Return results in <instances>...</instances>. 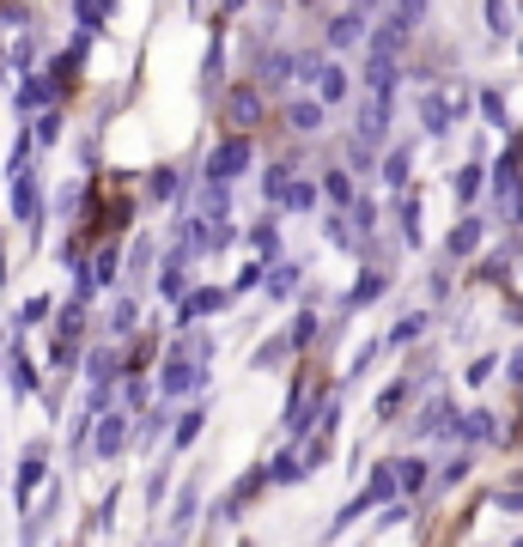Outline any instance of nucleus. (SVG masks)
<instances>
[{
	"label": "nucleus",
	"instance_id": "1",
	"mask_svg": "<svg viewBox=\"0 0 523 547\" xmlns=\"http://www.w3.org/2000/svg\"><path fill=\"white\" fill-rule=\"evenodd\" d=\"M201 365H213V335H183V341L171 347L165 371H159V396H165V402L195 396V389L207 383V371H201Z\"/></svg>",
	"mask_w": 523,
	"mask_h": 547
},
{
	"label": "nucleus",
	"instance_id": "2",
	"mask_svg": "<svg viewBox=\"0 0 523 547\" xmlns=\"http://www.w3.org/2000/svg\"><path fill=\"white\" fill-rule=\"evenodd\" d=\"M426 19V7H390L384 13V25L371 31V43H365V55H384V61H396L402 55V43L414 37V25Z\"/></svg>",
	"mask_w": 523,
	"mask_h": 547
},
{
	"label": "nucleus",
	"instance_id": "3",
	"mask_svg": "<svg viewBox=\"0 0 523 547\" xmlns=\"http://www.w3.org/2000/svg\"><path fill=\"white\" fill-rule=\"evenodd\" d=\"M396 493H402V481H396V462H384L378 475H371V487H365L359 499H347V505H341V517H335V535H347V529H353V523L371 511V505H384V499L396 505Z\"/></svg>",
	"mask_w": 523,
	"mask_h": 547
},
{
	"label": "nucleus",
	"instance_id": "4",
	"mask_svg": "<svg viewBox=\"0 0 523 547\" xmlns=\"http://www.w3.org/2000/svg\"><path fill=\"white\" fill-rule=\"evenodd\" d=\"M250 171V140L244 134H232V140H219L213 152H207V183H219V189H232L238 177Z\"/></svg>",
	"mask_w": 523,
	"mask_h": 547
},
{
	"label": "nucleus",
	"instance_id": "5",
	"mask_svg": "<svg viewBox=\"0 0 523 547\" xmlns=\"http://www.w3.org/2000/svg\"><path fill=\"white\" fill-rule=\"evenodd\" d=\"M226 122H232L238 134L262 122V86H256V80H244V86H232V98H226Z\"/></svg>",
	"mask_w": 523,
	"mask_h": 547
},
{
	"label": "nucleus",
	"instance_id": "6",
	"mask_svg": "<svg viewBox=\"0 0 523 547\" xmlns=\"http://www.w3.org/2000/svg\"><path fill=\"white\" fill-rule=\"evenodd\" d=\"M7 177H13V213H19L25 225H37V219H43V201H37V171H31V165H13Z\"/></svg>",
	"mask_w": 523,
	"mask_h": 547
},
{
	"label": "nucleus",
	"instance_id": "7",
	"mask_svg": "<svg viewBox=\"0 0 523 547\" xmlns=\"http://www.w3.org/2000/svg\"><path fill=\"white\" fill-rule=\"evenodd\" d=\"M122 444H128V414H122V408L98 414V426H92V450L110 462V456H122Z\"/></svg>",
	"mask_w": 523,
	"mask_h": 547
},
{
	"label": "nucleus",
	"instance_id": "8",
	"mask_svg": "<svg viewBox=\"0 0 523 547\" xmlns=\"http://www.w3.org/2000/svg\"><path fill=\"white\" fill-rule=\"evenodd\" d=\"M298 73H311V80H317V104H341V98H347V67H335V61H305Z\"/></svg>",
	"mask_w": 523,
	"mask_h": 547
},
{
	"label": "nucleus",
	"instance_id": "9",
	"mask_svg": "<svg viewBox=\"0 0 523 547\" xmlns=\"http://www.w3.org/2000/svg\"><path fill=\"white\" fill-rule=\"evenodd\" d=\"M359 37L371 43V13H365V7H359V13H335V19H329V49H353Z\"/></svg>",
	"mask_w": 523,
	"mask_h": 547
},
{
	"label": "nucleus",
	"instance_id": "10",
	"mask_svg": "<svg viewBox=\"0 0 523 547\" xmlns=\"http://www.w3.org/2000/svg\"><path fill=\"white\" fill-rule=\"evenodd\" d=\"M55 98H61V80H55V73H31V80L13 92V104H19V110H49Z\"/></svg>",
	"mask_w": 523,
	"mask_h": 547
},
{
	"label": "nucleus",
	"instance_id": "11",
	"mask_svg": "<svg viewBox=\"0 0 523 547\" xmlns=\"http://www.w3.org/2000/svg\"><path fill=\"white\" fill-rule=\"evenodd\" d=\"M457 116H463V110H457L451 98H438V92H426V98H420V122H426V134H451V128H457Z\"/></svg>",
	"mask_w": 523,
	"mask_h": 547
},
{
	"label": "nucleus",
	"instance_id": "12",
	"mask_svg": "<svg viewBox=\"0 0 523 547\" xmlns=\"http://www.w3.org/2000/svg\"><path fill=\"white\" fill-rule=\"evenodd\" d=\"M219 304H226V292H213V286H201V292H189V298L177 304V329H195V323L207 317V310H219Z\"/></svg>",
	"mask_w": 523,
	"mask_h": 547
},
{
	"label": "nucleus",
	"instance_id": "13",
	"mask_svg": "<svg viewBox=\"0 0 523 547\" xmlns=\"http://www.w3.org/2000/svg\"><path fill=\"white\" fill-rule=\"evenodd\" d=\"M432 432H451V438H457V420H451V402H444V396L426 402L420 420H414V438H432Z\"/></svg>",
	"mask_w": 523,
	"mask_h": 547
},
{
	"label": "nucleus",
	"instance_id": "14",
	"mask_svg": "<svg viewBox=\"0 0 523 547\" xmlns=\"http://www.w3.org/2000/svg\"><path fill=\"white\" fill-rule=\"evenodd\" d=\"M286 122H292V134H317L323 128V104L317 98H292L286 104Z\"/></svg>",
	"mask_w": 523,
	"mask_h": 547
},
{
	"label": "nucleus",
	"instance_id": "15",
	"mask_svg": "<svg viewBox=\"0 0 523 547\" xmlns=\"http://www.w3.org/2000/svg\"><path fill=\"white\" fill-rule=\"evenodd\" d=\"M384 292H390V274H378V268H371V274H359V280H353L347 304H353V310H365V304H378Z\"/></svg>",
	"mask_w": 523,
	"mask_h": 547
},
{
	"label": "nucleus",
	"instance_id": "16",
	"mask_svg": "<svg viewBox=\"0 0 523 547\" xmlns=\"http://www.w3.org/2000/svg\"><path fill=\"white\" fill-rule=\"evenodd\" d=\"M481 238H487V225H481V219H463V225L451 231V244H444V250L463 262V256H475V250H481Z\"/></svg>",
	"mask_w": 523,
	"mask_h": 547
},
{
	"label": "nucleus",
	"instance_id": "17",
	"mask_svg": "<svg viewBox=\"0 0 523 547\" xmlns=\"http://www.w3.org/2000/svg\"><path fill=\"white\" fill-rule=\"evenodd\" d=\"M408 171H414V146H390L384 152V183L390 189H408Z\"/></svg>",
	"mask_w": 523,
	"mask_h": 547
},
{
	"label": "nucleus",
	"instance_id": "18",
	"mask_svg": "<svg viewBox=\"0 0 523 547\" xmlns=\"http://www.w3.org/2000/svg\"><path fill=\"white\" fill-rule=\"evenodd\" d=\"M292 353H298V347H292V335H274V341H262V347H256V359H250V365H256V371H274V365H286Z\"/></svg>",
	"mask_w": 523,
	"mask_h": 547
},
{
	"label": "nucleus",
	"instance_id": "19",
	"mask_svg": "<svg viewBox=\"0 0 523 547\" xmlns=\"http://www.w3.org/2000/svg\"><path fill=\"white\" fill-rule=\"evenodd\" d=\"M457 432H463L469 444H487V438H499V426H493V414H487V408H475V414H463V420H457Z\"/></svg>",
	"mask_w": 523,
	"mask_h": 547
},
{
	"label": "nucleus",
	"instance_id": "20",
	"mask_svg": "<svg viewBox=\"0 0 523 547\" xmlns=\"http://www.w3.org/2000/svg\"><path fill=\"white\" fill-rule=\"evenodd\" d=\"M250 250H256L262 262H274V256H280V231H274V219H262V225H250Z\"/></svg>",
	"mask_w": 523,
	"mask_h": 547
},
{
	"label": "nucleus",
	"instance_id": "21",
	"mask_svg": "<svg viewBox=\"0 0 523 547\" xmlns=\"http://www.w3.org/2000/svg\"><path fill=\"white\" fill-rule=\"evenodd\" d=\"M426 323H432L426 310H408V317H402V323L390 329V347H408V341H420V335H426Z\"/></svg>",
	"mask_w": 523,
	"mask_h": 547
},
{
	"label": "nucleus",
	"instance_id": "22",
	"mask_svg": "<svg viewBox=\"0 0 523 547\" xmlns=\"http://www.w3.org/2000/svg\"><path fill=\"white\" fill-rule=\"evenodd\" d=\"M7 383H13V396H31V389H37V365H31L25 353H13V365H7Z\"/></svg>",
	"mask_w": 523,
	"mask_h": 547
},
{
	"label": "nucleus",
	"instance_id": "23",
	"mask_svg": "<svg viewBox=\"0 0 523 547\" xmlns=\"http://www.w3.org/2000/svg\"><path fill=\"white\" fill-rule=\"evenodd\" d=\"M292 183H298V177H292V171H286V165H274V171H268V177H262V195H268V201H274V207H286V195H292Z\"/></svg>",
	"mask_w": 523,
	"mask_h": 547
},
{
	"label": "nucleus",
	"instance_id": "24",
	"mask_svg": "<svg viewBox=\"0 0 523 547\" xmlns=\"http://www.w3.org/2000/svg\"><path fill=\"white\" fill-rule=\"evenodd\" d=\"M323 195H329L335 207H347V213H353V201H359V195H353V177H347V171H329V177H323Z\"/></svg>",
	"mask_w": 523,
	"mask_h": 547
},
{
	"label": "nucleus",
	"instance_id": "25",
	"mask_svg": "<svg viewBox=\"0 0 523 547\" xmlns=\"http://www.w3.org/2000/svg\"><path fill=\"white\" fill-rule=\"evenodd\" d=\"M183 262H189V256H177V250H171V262H165V274H159V292H165V298H177V304H183V286H189V280H183Z\"/></svg>",
	"mask_w": 523,
	"mask_h": 547
},
{
	"label": "nucleus",
	"instance_id": "26",
	"mask_svg": "<svg viewBox=\"0 0 523 547\" xmlns=\"http://www.w3.org/2000/svg\"><path fill=\"white\" fill-rule=\"evenodd\" d=\"M292 292H298V268H292V262L268 268V298H292Z\"/></svg>",
	"mask_w": 523,
	"mask_h": 547
},
{
	"label": "nucleus",
	"instance_id": "27",
	"mask_svg": "<svg viewBox=\"0 0 523 547\" xmlns=\"http://www.w3.org/2000/svg\"><path fill=\"white\" fill-rule=\"evenodd\" d=\"M37 481H43V456H25V468H19V481H13V499H19V505H25V499H31V487H37Z\"/></svg>",
	"mask_w": 523,
	"mask_h": 547
},
{
	"label": "nucleus",
	"instance_id": "28",
	"mask_svg": "<svg viewBox=\"0 0 523 547\" xmlns=\"http://www.w3.org/2000/svg\"><path fill=\"white\" fill-rule=\"evenodd\" d=\"M396 225H402V238H408V244H420V201H414V195H402Z\"/></svg>",
	"mask_w": 523,
	"mask_h": 547
},
{
	"label": "nucleus",
	"instance_id": "29",
	"mask_svg": "<svg viewBox=\"0 0 523 547\" xmlns=\"http://www.w3.org/2000/svg\"><path fill=\"white\" fill-rule=\"evenodd\" d=\"M493 195H499V201H517V159H499V171H493Z\"/></svg>",
	"mask_w": 523,
	"mask_h": 547
},
{
	"label": "nucleus",
	"instance_id": "30",
	"mask_svg": "<svg viewBox=\"0 0 523 547\" xmlns=\"http://www.w3.org/2000/svg\"><path fill=\"white\" fill-rule=\"evenodd\" d=\"M201 426H207V414H201V408H189V414L177 420V432H171V444H177V450H183V444H195V438H201Z\"/></svg>",
	"mask_w": 523,
	"mask_h": 547
},
{
	"label": "nucleus",
	"instance_id": "31",
	"mask_svg": "<svg viewBox=\"0 0 523 547\" xmlns=\"http://www.w3.org/2000/svg\"><path fill=\"white\" fill-rule=\"evenodd\" d=\"M292 67H305V61H292V55H268V61H262V80H256V86H280Z\"/></svg>",
	"mask_w": 523,
	"mask_h": 547
},
{
	"label": "nucleus",
	"instance_id": "32",
	"mask_svg": "<svg viewBox=\"0 0 523 547\" xmlns=\"http://www.w3.org/2000/svg\"><path fill=\"white\" fill-rule=\"evenodd\" d=\"M396 481H402V493H420V487H426V462H420V456L396 462Z\"/></svg>",
	"mask_w": 523,
	"mask_h": 547
},
{
	"label": "nucleus",
	"instance_id": "33",
	"mask_svg": "<svg viewBox=\"0 0 523 547\" xmlns=\"http://www.w3.org/2000/svg\"><path fill=\"white\" fill-rule=\"evenodd\" d=\"M317 195H323L317 183H305V177H298V183H292V195H286V207H292V213H311V207H317Z\"/></svg>",
	"mask_w": 523,
	"mask_h": 547
},
{
	"label": "nucleus",
	"instance_id": "34",
	"mask_svg": "<svg viewBox=\"0 0 523 547\" xmlns=\"http://www.w3.org/2000/svg\"><path fill=\"white\" fill-rule=\"evenodd\" d=\"M195 505H201V487H183V499H177V517H171V529H177V535L195 523Z\"/></svg>",
	"mask_w": 523,
	"mask_h": 547
},
{
	"label": "nucleus",
	"instance_id": "35",
	"mask_svg": "<svg viewBox=\"0 0 523 547\" xmlns=\"http://www.w3.org/2000/svg\"><path fill=\"white\" fill-rule=\"evenodd\" d=\"M481 177H487L481 165H469V171H457V177H451V183H457V201H475V195H481Z\"/></svg>",
	"mask_w": 523,
	"mask_h": 547
},
{
	"label": "nucleus",
	"instance_id": "36",
	"mask_svg": "<svg viewBox=\"0 0 523 547\" xmlns=\"http://www.w3.org/2000/svg\"><path fill=\"white\" fill-rule=\"evenodd\" d=\"M116 359H110V347H92V359H86V371L98 377V383H116V371H110Z\"/></svg>",
	"mask_w": 523,
	"mask_h": 547
},
{
	"label": "nucleus",
	"instance_id": "37",
	"mask_svg": "<svg viewBox=\"0 0 523 547\" xmlns=\"http://www.w3.org/2000/svg\"><path fill=\"white\" fill-rule=\"evenodd\" d=\"M134 329V298H116V310H110V335H128Z\"/></svg>",
	"mask_w": 523,
	"mask_h": 547
},
{
	"label": "nucleus",
	"instance_id": "38",
	"mask_svg": "<svg viewBox=\"0 0 523 547\" xmlns=\"http://www.w3.org/2000/svg\"><path fill=\"white\" fill-rule=\"evenodd\" d=\"M146 189H153V195H159V201H171V195H177V189H183V183H177V171H171V165H165V171H153V183H146Z\"/></svg>",
	"mask_w": 523,
	"mask_h": 547
},
{
	"label": "nucleus",
	"instance_id": "39",
	"mask_svg": "<svg viewBox=\"0 0 523 547\" xmlns=\"http://www.w3.org/2000/svg\"><path fill=\"white\" fill-rule=\"evenodd\" d=\"M116 274H122V256H116V250H104V256H98V268H92V280L116 286Z\"/></svg>",
	"mask_w": 523,
	"mask_h": 547
},
{
	"label": "nucleus",
	"instance_id": "40",
	"mask_svg": "<svg viewBox=\"0 0 523 547\" xmlns=\"http://www.w3.org/2000/svg\"><path fill=\"white\" fill-rule=\"evenodd\" d=\"M463 475H469V456H451V462H444V468H438V487H457Z\"/></svg>",
	"mask_w": 523,
	"mask_h": 547
},
{
	"label": "nucleus",
	"instance_id": "41",
	"mask_svg": "<svg viewBox=\"0 0 523 547\" xmlns=\"http://www.w3.org/2000/svg\"><path fill=\"white\" fill-rule=\"evenodd\" d=\"M73 19H80V25H86V37H92V31L110 19V7H92V0H86V7H73Z\"/></svg>",
	"mask_w": 523,
	"mask_h": 547
},
{
	"label": "nucleus",
	"instance_id": "42",
	"mask_svg": "<svg viewBox=\"0 0 523 547\" xmlns=\"http://www.w3.org/2000/svg\"><path fill=\"white\" fill-rule=\"evenodd\" d=\"M298 475H305V462H298V456H280V462L268 468V481H298Z\"/></svg>",
	"mask_w": 523,
	"mask_h": 547
},
{
	"label": "nucleus",
	"instance_id": "43",
	"mask_svg": "<svg viewBox=\"0 0 523 547\" xmlns=\"http://www.w3.org/2000/svg\"><path fill=\"white\" fill-rule=\"evenodd\" d=\"M311 341H317V317H311V310H305V317L292 323V347H311Z\"/></svg>",
	"mask_w": 523,
	"mask_h": 547
},
{
	"label": "nucleus",
	"instance_id": "44",
	"mask_svg": "<svg viewBox=\"0 0 523 547\" xmlns=\"http://www.w3.org/2000/svg\"><path fill=\"white\" fill-rule=\"evenodd\" d=\"M481 116H487L493 128H505V98H499V92H481Z\"/></svg>",
	"mask_w": 523,
	"mask_h": 547
},
{
	"label": "nucleus",
	"instance_id": "45",
	"mask_svg": "<svg viewBox=\"0 0 523 547\" xmlns=\"http://www.w3.org/2000/svg\"><path fill=\"white\" fill-rule=\"evenodd\" d=\"M402 402H408V377H402V383H390V389H384V402H378V414H396V408H402Z\"/></svg>",
	"mask_w": 523,
	"mask_h": 547
},
{
	"label": "nucleus",
	"instance_id": "46",
	"mask_svg": "<svg viewBox=\"0 0 523 547\" xmlns=\"http://www.w3.org/2000/svg\"><path fill=\"white\" fill-rule=\"evenodd\" d=\"M371 219H378V207H371V201L359 195V201H353V213H347V225H359V231H371Z\"/></svg>",
	"mask_w": 523,
	"mask_h": 547
},
{
	"label": "nucleus",
	"instance_id": "47",
	"mask_svg": "<svg viewBox=\"0 0 523 547\" xmlns=\"http://www.w3.org/2000/svg\"><path fill=\"white\" fill-rule=\"evenodd\" d=\"M165 499V468H153V481H146V505H159Z\"/></svg>",
	"mask_w": 523,
	"mask_h": 547
},
{
	"label": "nucleus",
	"instance_id": "48",
	"mask_svg": "<svg viewBox=\"0 0 523 547\" xmlns=\"http://www.w3.org/2000/svg\"><path fill=\"white\" fill-rule=\"evenodd\" d=\"M55 134H61V116H55V110H49V116H43V122H37V140H43V146H49V140H55Z\"/></svg>",
	"mask_w": 523,
	"mask_h": 547
},
{
	"label": "nucleus",
	"instance_id": "49",
	"mask_svg": "<svg viewBox=\"0 0 523 547\" xmlns=\"http://www.w3.org/2000/svg\"><path fill=\"white\" fill-rule=\"evenodd\" d=\"M402 523H408V505H390V511L378 517V529H402Z\"/></svg>",
	"mask_w": 523,
	"mask_h": 547
},
{
	"label": "nucleus",
	"instance_id": "50",
	"mask_svg": "<svg viewBox=\"0 0 523 547\" xmlns=\"http://www.w3.org/2000/svg\"><path fill=\"white\" fill-rule=\"evenodd\" d=\"M146 262H153V244H134V256H128V268H134V274H146Z\"/></svg>",
	"mask_w": 523,
	"mask_h": 547
},
{
	"label": "nucleus",
	"instance_id": "51",
	"mask_svg": "<svg viewBox=\"0 0 523 547\" xmlns=\"http://www.w3.org/2000/svg\"><path fill=\"white\" fill-rule=\"evenodd\" d=\"M499 505H505V511H523V487H517V493H499Z\"/></svg>",
	"mask_w": 523,
	"mask_h": 547
},
{
	"label": "nucleus",
	"instance_id": "52",
	"mask_svg": "<svg viewBox=\"0 0 523 547\" xmlns=\"http://www.w3.org/2000/svg\"><path fill=\"white\" fill-rule=\"evenodd\" d=\"M511 383H523V353H511Z\"/></svg>",
	"mask_w": 523,
	"mask_h": 547
},
{
	"label": "nucleus",
	"instance_id": "53",
	"mask_svg": "<svg viewBox=\"0 0 523 547\" xmlns=\"http://www.w3.org/2000/svg\"><path fill=\"white\" fill-rule=\"evenodd\" d=\"M511 547H523V541H511Z\"/></svg>",
	"mask_w": 523,
	"mask_h": 547
}]
</instances>
